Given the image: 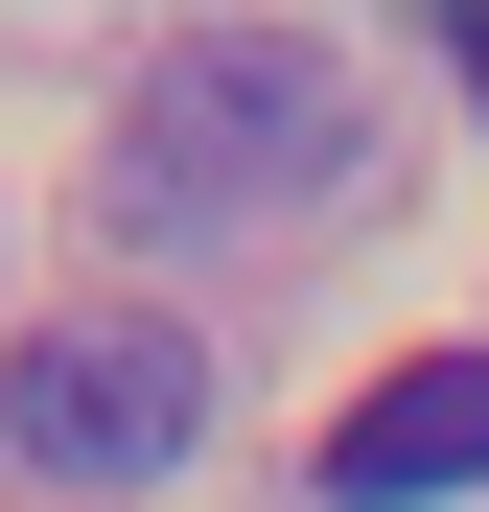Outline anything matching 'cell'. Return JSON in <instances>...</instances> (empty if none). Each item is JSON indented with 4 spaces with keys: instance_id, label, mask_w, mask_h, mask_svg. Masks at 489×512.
Returning a JSON list of instances; mask_svg holds the SVG:
<instances>
[{
    "instance_id": "obj_1",
    "label": "cell",
    "mask_w": 489,
    "mask_h": 512,
    "mask_svg": "<svg viewBox=\"0 0 489 512\" xmlns=\"http://www.w3.org/2000/svg\"><path fill=\"white\" fill-rule=\"evenodd\" d=\"M350 70L326 47H280V24H210V47H163L140 94H117V210L140 233H280V210H326L350 187Z\"/></svg>"
},
{
    "instance_id": "obj_3",
    "label": "cell",
    "mask_w": 489,
    "mask_h": 512,
    "mask_svg": "<svg viewBox=\"0 0 489 512\" xmlns=\"http://www.w3.org/2000/svg\"><path fill=\"white\" fill-rule=\"evenodd\" d=\"M443 489H489V350H420L326 419V512H443Z\"/></svg>"
},
{
    "instance_id": "obj_4",
    "label": "cell",
    "mask_w": 489,
    "mask_h": 512,
    "mask_svg": "<svg viewBox=\"0 0 489 512\" xmlns=\"http://www.w3.org/2000/svg\"><path fill=\"white\" fill-rule=\"evenodd\" d=\"M443 70H466V117H489V24H443Z\"/></svg>"
},
{
    "instance_id": "obj_2",
    "label": "cell",
    "mask_w": 489,
    "mask_h": 512,
    "mask_svg": "<svg viewBox=\"0 0 489 512\" xmlns=\"http://www.w3.org/2000/svg\"><path fill=\"white\" fill-rule=\"evenodd\" d=\"M187 419H210V350L163 303H94V326H47V350H0V443L47 489H94V512L187 466Z\"/></svg>"
}]
</instances>
